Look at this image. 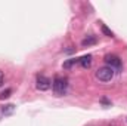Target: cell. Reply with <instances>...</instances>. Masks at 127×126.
Listing matches in <instances>:
<instances>
[{
  "instance_id": "6da1fadb",
  "label": "cell",
  "mask_w": 127,
  "mask_h": 126,
  "mask_svg": "<svg viewBox=\"0 0 127 126\" xmlns=\"http://www.w3.org/2000/svg\"><path fill=\"white\" fill-rule=\"evenodd\" d=\"M114 74H115V70H112V68H111V67H108V65L99 67V68L96 70V73H95L96 79H97L99 82H102V83L111 82V80L114 79Z\"/></svg>"
},
{
  "instance_id": "7a4b0ae2",
  "label": "cell",
  "mask_w": 127,
  "mask_h": 126,
  "mask_svg": "<svg viewBox=\"0 0 127 126\" xmlns=\"http://www.w3.org/2000/svg\"><path fill=\"white\" fill-rule=\"evenodd\" d=\"M66 88H68V80L61 76H55V79L52 82V89H53L55 95H58V96L64 95L66 92Z\"/></svg>"
},
{
  "instance_id": "3957f363",
  "label": "cell",
  "mask_w": 127,
  "mask_h": 126,
  "mask_svg": "<svg viewBox=\"0 0 127 126\" xmlns=\"http://www.w3.org/2000/svg\"><path fill=\"white\" fill-rule=\"evenodd\" d=\"M50 86H52V80L49 79V77H46V76H37V80H35V88L38 89V91H41V92H44V91H47V89H50Z\"/></svg>"
},
{
  "instance_id": "277c9868",
  "label": "cell",
  "mask_w": 127,
  "mask_h": 126,
  "mask_svg": "<svg viewBox=\"0 0 127 126\" xmlns=\"http://www.w3.org/2000/svg\"><path fill=\"white\" fill-rule=\"evenodd\" d=\"M105 63H106L108 67H111L112 70L121 68V60H120V57H117V55H106V57H105Z\"/></svg>"
},
{
  "instance_id": "5b68a950",
  "label": "cell",
  "mask_w": 127,
  "mask_h": 126,
  "mask_svg": "<svg viewBox=\"0 0 127 126\" xmlns=\"http://www.w3.org/2000/svg\"><path fill=\"white\" fill-rule=\"evenodd\" d=\"M78 63L81 64L83 68H89V67L92 65V55H84V57H81Z\"/></svg>"
},
{
  "instance_id": "8992f818",
  "label": "cell",
  "mask_w": 127,
  "mask_h": 126,
  "mask_svg": "<svg viewBox=\"0 0 127 126\" xmlns=\"http://www.w3.org/2000/svg\"><path fill=\"white\" fill-rule=\"evenodd\" d=\"M96 42H97V39H96L95 36H87V37L81 42V45L86 48V46H92V45H95Z\"/></svg>"
},
{
  "instance_id": "52a82bcc",
  "label": "cell",
  "mask_w": 127,
  "mask_h": 126,
  "mask_svg": "<svg viewBox=\"0 0 127 126\" xmlns=\"http://www.w3.org/2000/svg\"><path fill=\"white\" fill-rule=\"evenodd\" d=\"M13 110H15V105H13V104H6V105H3V107H1V113H3L4 116L12 114V113H13Z\"/></svg>"
},
{
  "instance_id": "ba28073f",
  "label": "cell",
  "mask_w": 127,
  "mask_h": 126,
  "mask_svg": "<svg viewBox=\"0 0 127 126\" xmlns=\"http://www.w3.org/2000/svg\"><path fill=\"white\" fill-rule=\"evenodd\" d=\"M78 61H80V60H77V58L68 60V61H65V63H64V68H65V70H68V68H71V67H72L74 64H77Z\"/></svg>"
},
{
  "instance_id": "9c48e42d",
  "label": "cell",
  "mask_w": 127,
  "mask_h": 126,
  "mask_svg": "<svg viewBox=\"0 0 127 126\" xmlns=\"http://www.w3.org/2000/svg\"><path fill=\"white\" fill-rule=\"evenodd\" d=\"M100 30H102V33H103L106 37H114V33L111 31V30H109L105 24H102V25H100Z\"/></svg>"
},
{
  "instance_id": "30bf717a",
  "label": "cell",
  "mask_w": 127,
  "mask_h": 126,
  "mask_svg": "<svg viewBox=\"0 0 127 126\" xmlns=\"http://www.w3.org/2000/svg\"><path fill=\"white\" fill-rule=\"evenodd\" d=\"M10 95H12V89H4V91L0 94V99H7Z\"/></svg>"
}]
</instances>
